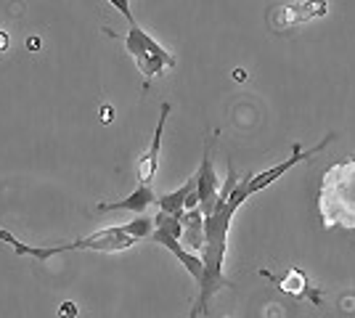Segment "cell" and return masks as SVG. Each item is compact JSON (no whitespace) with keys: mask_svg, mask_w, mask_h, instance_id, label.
I'll use <instances>...</instances> for the list:
<instances>
[{"mask_svg":"<svg viewBox=\"0 0 355 318\" xmlns=\"http://www.w3.org/2000/svg\"><path fill=\"white\" fill-rule=\"evenodd\" d=\"M183 220V247L193 252V255H202L205 249V212L202 210H189L180 215Z\"/></svg>","mask_w":355,"mask_h":318,"instance_id":"obj_9","label":"cell"},{"mask_svg":"<svg viewBox=\"0 0 355 318\" xmlns=\"http://www.w3.org/2000/svg\"><path fill=\"white\" fill-rule=\"evenodd\" d=\"M11 40H8V32H0V51H8Z\"/></svg>","mask_w":355,"mask_h":318,"instance_id":"obj_16","label":"cell"},{"mask_svg":"<svg viewBox=\"0 0 355 318\" xmlns=\"http://www.w3.org/2000/svg\"><path fill=\"white\" fill-rule=\"evenodd\" d=\"M0 239L6 244H11L16 255H30L37 260H48L61 252H77V249H88V252H122V249H130L138 239L128 231V223L117 228H104L98 233H90L85 239H77L69 244H59V247H30V244L19 242L14 233H8L6 228H0Z\"/></svg>","mask_w":355,"mask_h":318,"instance_id":"obj_2","label":"cell"},{"mask_svg":"<svg viewBox=\"0 0 355 318\" xmlns=\"http://www.w3.org/2000/svg\"><path fill=\"white\" fill-rule=\"evenodd\" d=\"M157 202V197H154V191L148 188V186H138L130 197L119 199V202H101L96 210L98 212H109V210H128V212H135V215H141V212L146 210V207H151Z\"/></svg>","mask_w":355,"mask_h":318,"instance_id":"obj_10","label":"cell"},{"mask_svg":"<svg viewBox=\"0 0 355 318\" xmlns=\"http://www.w3.org/2000/svg\"><path fill=\"white\" fill-rule=\"evenodd\" d=\"M167 117H170V104H162L159 109V122H157V130H154V138H151V146L148 152H144L138 157V181L148 186L157 175V165H159V152H162V133L164 125H167Z\"/></svg>","mask_w":355,"mask_h":318,"instance_id":"obj_7","label":"cell"},{"mask_svg":"<svg viewBox=\"0 0 355 318\" xmlns=\"http://www.w3.org/2000/svg\"><path fill=\"white\" fill-rule=\"evenodd\" d=\"M112 120H114V109H112V106H104V109H101V122L109 125Z\"/></svg>","mask_w":355,"mask_h":318,"instance_id":"obj_14","label":"cell"},{"mask_svg":"<svg viewBox=\"0 0 355 318\" xmlns=\"http://www.w3.org/2000/svg\"><path fill=\"white\" fill-rule=\"evenodd\" d=\"M109 3H112V6L117 8L119 14H122L125 19H128V21H130V24H135V21H133V14H130V0H109Z\"/></svg>","mask_w":355,"mask_h":318,"instance_id":"obj_12","label":"cell"},{"mask_svg":"<svg viewBox=\"0 0 355 318\" xmlns=\"http://www.w3.org/2000/svg\"><path fill=\"white\" fill-rule=\"evenodd\" d=\"M151 239H154L157 244H162L164 249H170V252H173V255H175V258L183 263V268H186V271H189L193 279H196V284L202 281V276H205V263H202V258H199V255L189 252V249L180 244V239H178V236L167 233V231H159V228H154Z\"/></svg>","mask_w":355,"mask_h":318,"instance_id":"obj_8","label":"cell"},{"mask_svg":"<svg viewBox=\"0 0 355 318\" xmlns=\"http://www.w3.org/2000/svg\"><path fill=\"white\" fill-rule=\"evenodd\" d=\"M234 80H236V82H244V80H247V72H244V69H234Z\"/></svg>","mask_w":355,"mask_h":318,"instance_id":"obj_17","label":"cell"},{"mask_svg":"<svg viewBox=\"0 0 355 318\" xmlns=\"http://www.w3.org/2000/svg\"><path fill=\"white\" fill-rule=\"evenodd\" d=\"M191 191H196V175H191V178L183 183L180 188H175V191L162 194V197H159V210L167 212V215H183V212H186V199L191 197Z\"/></svg>","mask_w":355,"mask_h":318,"instance_id":"obj_11","label":"cell"},{"mask_svg":"<svg viewBox=\"0 0 355 318\" xmlns=\"http://www.w3.org/2000/svg\"><path fill=\"white\" fill-rule=\"evenodd\" d=\"M220 178L215 175V167H212V157H209V143L205 146V157H202V165L196 173V197H199V210L205 212V218L212 215L218 197H220Z\"/></svg>","mask_w":355,"mask_h":318,"instance_id":"obj_6","label":"cell"},{"mask_svg":"<svg viewBox=\"0 0 355 318\" xmlns=\"http://www.w3.org/2000/svg\"><path fill=\"white\" fill-rule=\"evenodd\" d=\"M40 46H43L40 37H27V48H30V51H40Z\"/></svg>","mask_w":355,"mask_h":318,"instance_id":"obj_15","label":"cell"},{"mask_svg":"<svg viewBox=\"0 0 355 318\" xmlns=\"http://www.w3.org/2000/svg\"><path fill=\"white\" fill-rule=\"evenodd\" d=\"M326 11H329V3L326 0H305L300 6H276L268 19H270L273 30L284 32L289 30V27H295V24H305L311 19H321Z\"/></svg>","mask_w":355,"mask_h":318,"instance_id":"obj_5","label":"cell"},{"mask_svg":"<svg viewBox=\"0 0 355 318\" xmlns=\"http://www.w3.org/2000/svg\"><path fill=\"white\" fill-rule=\"evenodd\" d=\"M125 46H128V53L135 59V67L141 69V75L146 77H159L164 69L175 67V56L162 48L148 32H144L138 24H130V32L125 37Z\"/></svg>","mask_w":355,"mask_h":318,"instance_id":"obj_3","label":"cell"},{"mask_svg":"<svg viewBox=\"0 0 355 318\" xmlns=\"http://www.w3.org/2000/svg\"><path fill=\"white\" fill-rule=\"evenodd\" d=\"M318 215L324 228L355 231V159L326 167L318 186Z\"/></svg>","mask_w":355,"mask_h":318,"instance_id":"obj_1","label":"cell"},{"mask_svg":"<svg viewBox=\"0 0 355 318\" xmlns=\"http://www.w3.org/2000/svg\"><path fill=\"white\" fill-rule=\"evenodd\" d=\"M74 316H77V305L69 303V300H67V303H61L59 318H74Z\"/></svg>","mask_w":355,"mask_h":318,"instance_id":"obj_13","label":"cell"},{"mask_svg":"<svg viewBox=\"0 0 355 318\" xmlns=\"http://www.w3.org/2000/svg\"><path fill=\"white\" fill-rule=\"evenodd\" d=\"M260 276L270 279V281H273L276 287L282 289L284 294H289V297H297V300H311L313 308H321L324 292H321V289H315V287H311V279H308V273L302 271V268L292 265V268L284 273V276H276V273L260 271Z\"/></svg>","mask_w":355,"mask_h":318,"instance_id":"obj_4","label":"cell"}]
</instances>
